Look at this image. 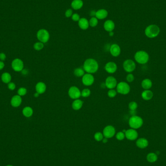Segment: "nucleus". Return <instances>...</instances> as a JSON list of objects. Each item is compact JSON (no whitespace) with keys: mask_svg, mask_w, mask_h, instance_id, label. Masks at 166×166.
I'll return each instance as SVG.
<instances>
[{"mask_svg":"<svg viewBox=\"0 0 166 166\" xmlns=\"http://www.w3.org/2000/svg\"><path fill=\"white\" fill-rule=\"evenodd\" d=\"M99 69L97 61L93 58L86 59L83 65V69L86 73L93 74L96 73Z\"/></svg>","mask_w":166,"mask_h":166,"instance_id":"nucleus-1","label":"nucleus"},{"mask_svg":"<svg viewBox=\"0 0 166 166\" xmlns=\"http://www.w3.org/2000/svg\"><path fill=\"white\" fill-rule=\"evenodd\" d=\"M160 33V28L156 25H150L146 27L145 34L149 38H154L157 37Z\"/></svg>","mask_w":166,"mask_h":166,"instance_id":"nucleus-2","label":"nucleus"},{"mask_svg":"<svg viewBox=\"0 0 166 166\" xmlns=\"http://www.w3.org/2000/svg\"><path fill=\"white\" fill-rule=\"evenodd\" d=\"M135 59L138 63L140 64H144L149 61V56L148 53L146 52L143 51H139L136 53L135 55Z\"/></svg>","mask_w":166,"mask_h":166,"instance_id":"nucleus-3","label":"nucleus"},{"mask_svg":"<svg viewBox=\"0 0 166 166\" xmlns=\"http://www.w3.org/2000/svg\"><path fill=\"white\" fill-rule=\"evenodd\" d=\"M143 123V121L141 117L134 115L130 118L129 124L130 126L134 129H137L141 127Z\"/></svg>","mask_w":166,"mask_h":166,"instance_id":"nucleus-4","label":"nucleus"},{"mask_svg":"<svg viewBox=\"0 0 166 166\" xmlns=\"http://www.w3.org/2000/svg\"><path fill=\"white\" fill-rule=\"evenodd\" d=\"M37 37L38 40L43 43H47L50 39V34L49 32L44 29H41L38 31Z\"/></svg>","mask_w":166,"mask_h":166,"instance_id":"nucleus-5","label":"nucleus"},{"mask_svg":"<svg viewBox=\"0 0 166 166\" xmlns=\"http://www.w3.org/2000/svg\"><path fill=\"white\" fill-rule=\"evenodd\" d=\"M116 88L117 93L122 95H126L129 93L130 91L129 85L125 82H121L118 83Z\"/></svg>","mask_w":166,"mask_h":166,"instance_id":"nucleus-6","label":"nucleus"},{"mask_svg":"<svg viewBox=\"0 0 166 166\" xmlns=\"http://www.w3.org/2000/svg\"><path fill=\"white\" fill-rule=\"evenodd\" d=\"M69 97L73 100L78 99L81 97V92L79 89L76 86H72L69 89Z\"/></svg>","mask_w":166,"mask_h":166,"instance_id":"nucleus-7","label":"nucleus"},{"mask_svg":"<svg viewBox=\"0 0 166 166\" xmlns=\"http://www.w3.org/2000/svg\"><path fill=\"white\" fill-rule=\"evenodd\" d=\"M136 65L134 61L131 59H127L123 63V68L127 73H131L136 69Z\"/></svg>","mask_w":166,"mask_h":166,"instance_id":"nucleus-8","label":"nucleus"},{"mask_svg":"<svg viewBox=\"0 0 166 166\" xmlns=\"http://www.w3.org/2000/svg\"><path fill=\"white\" fill-rule=\"evenodd\" d=\"M11 66L14 71L16 72H20L23 69L24 63L20 59L16 58L12 62Z\"/></svg>","mask_w":166,"mask_h":166,"instance_id":"nucleus-9","label":"nucleus"},{"mask_svg":"<svg viewBox=\"0 0 166 166\" xmlns=\"http://www.w3.org/2000/svg\"><path fill=\"white\" fill-rule=\"evenodd\" d=\"M82 82L85 86H90L93 85L94 82V77L92 74H85L82 78Z\"/></svg>","mask_w":166,"mask_h":166,"instance_id":"nucleus-10","label":"nucleus"},{"mask_svg":"<svg viewBox=\"0 0 166 166\" xmlns=\"http://www.w3.org/2000/svg\"><path fill=\"white\" fill-rule=\"evenodd\" d=\"M105 84L107 89H114L117 85V81L115 77L110 76L106 78Z\"/></svg>","mask_w":166,"mask_h":166,"instance_id":"nucleus-11","label":"nucleus"},{"mask_svg":"<svg viewBox=\"0 0 166 166\" xmlns=\"http://www.w3.org/2000/svg\"><path fill=\"white\" fill-rule=\"evenodd\" d=\"M116 133V130L113 126H106L103 130V135L105 138H112Z\"/></svg>","mask_w":166,"mask_h":166,"instance_id":"nucleus-12","label":"nucleus"},{"mask_svg":"<svg viewBox=\"0 0 166 166\" xmlns=\"http://www.w3.org/2000/svg\"><path fill=\"white\" fill-rule=\"evenodd\" d=\"M117 65L114 62H109L105 66V71L110 74L115 73L117 71Z\"/></svg>","mask_w":166,"mask_h":166,"instance_id":"nucleus-13","label":"nucleus"},{"mask_svg":"<svg viewBox=\"0 0 166 166\" xmlns=\"http://www.w3.org/2000/svg\"><path fill=\"white\" fill-rule=\"evenodd\" d=\"M126 138L130 140L136 139L138 137V132L134 129H130L126 131L125 133Z\"/></svg>","mask_w":166,"mask_h":166,"instance_id":"nucleus-14","label":"nucleus"},{"mask_svg":"<svg viewBox=\"0 0 166 166\" xmlns=\"http://www.w3.org/2000/svg\"><path fill=\"white\" fill-rule=\"evenodd\" d=\"M110 53L114 57L119 56L121 52V49L120 46L117 44H113L110 46L109 49Z\"/></svg>","mask_w":166,"mask_h":166,"instance_id":"nucleus-15","label":"nucleus"},{"mask_svg":"<svg viewBox=\"0 0 166 166\" xmlns=\"http://www.w3.org/2000/svg\"><path fill=\"white\" fill-rule=\"evenodd\" d=\"M11 105L14 107H18L20 106L22 102L21 97L19 95L14 96L11 100Z\"/></svg>","mask_w":166,"mask_h":166,"instance_id":"nucleus-16","label":"nucleus"},{"mask_svg":"<svg viewBox=\"0 0 166 166\" xmlns=\"http://www.w3.org/2000/svg\"><path fill=\"white\" fill-rule=\"evenodd\" d=\"M35 89L37 92L39 93V94H42L46 91L47 86L44 82H39L36 84Z\"/></svg>","mask_w":166,"mask_h":166,"instance_id":"nucleus-17","label":"nucleus"},{"mask_svg":"<svg viewBox=\"0 0 166 166\" xmlns=\"http://www.w3.org/2000/svg\"><path fill=\"white\" fill-rule=\"evenodd\" d=\"M104 27L105 31L110 32L113 31L115 27V25L112 20H107L104 23Z\"/></svg>","mask_w":166,"mask_h":166,"instance_id":"nucleus-18","label":"nucleus"},{"mask_svg":"<svg viewBox=\"0 0 166 166\" xmlns=\"http://www.w3.org/2000/svg\"><path fill=\"white\" fill-rule=\"evenodd\" d=\"M108 16V12L105 9H101L98 10L95 13V17L98 20L105 19Z\"/></svg>","mask_w":166,"mask_h":166,"instance_id":"nucleus-19","label":"nucleus"},{"mask_svg":"<svg viewBox=\"0 0 166 166\" xmlns=\"http://www.w3.org/2000/svg\"><path fill=\"white\" fill-rule=\"evenodd\" d=\"M78 26L82 30H86L89 27V21L86 18H81L78 21Z\"/></svg>","mask_w":166,"mask_h":166,"instance_id":"nucleus-20","label":"nucleus"},{"mask_svg":"<svg viewBox=\"0 0 166 166\" xmlns=\"http://www.w3.org/2000/svg\"><path fill=\"white\" fill-rule=\"evenodd\" d=\"M83 105V101L78 99L74 100L72 103V108L74 110H79L82 107Z\"/></svg>","mask_w":166,"mask_h":166,"instance_id":"nucleus-21","label":"nucleus"},{"mask_svg":"<svg viewBox=\"0 0 166 166\" xmlns=\"http://www.w3.org/2000/svg\"><path fill=\"white\" fill-rule=\"evenodd\" d=\"M83 4L82 0H73L72 2L71 6L74 10H79L83 7Z\"/></svg>","mask_w":166,"mask_h":166,"instance_id":"nucleus-22","label":"nucleus"},{"mask_svg":"<svg viewBox=\"0 0 166 166\" xmlns=\"http://www.w3.org/2000/svg\"><path fill=\"white\" fill-rule=\"evenodd\" d=\"M136 144L138 147L143 149L145 148L148 145V141L145 138H141L138 139L137 141Z\"/></svg>","mask_w":166,"mask_h":166,"instance_id":"nucleus-23","label":"nucleus"},{"mask_svg":"<svg viewBox=\"0 0 166 166\" xmlns=\"http://www.w3.org/2000/svg\"><path fill=\"white\" fill-rule=\"evenodd\" d=\"M141 96L143 100L148 101L153 97V93L150 90H145L142 93Z\"/></svg>","mask_w":166,"mask_h":166,"instance_id":"nucleus-24","label":"nucleus"},{"mask_svg":"<svg viewBox=\"0 0 166 166\" xmlns=\"http://www.w3.org/2000/svg\"><path fill=\"white\" fill-rule=\"evenodd\" d=\"M33 110L30 106H26L22 110V114L25 117H31L33 114Z\"/></svg>","mask_w":166,"mask_h":166,"instance_id":"nucleus-25","label":"nucleus"},{"mask_svg":"<svg viewBox=\"0 0 166 166\" xmlns=\"http://www.w3.org/2000/svg\"><path fill=\"white\" fill-rule=\"evenodd\" d=\"M12 77L11 74L8 73H4L2 74L1 79L3 83L5 84H8L11 81Z\"/></svg>","mask_w":166,"mask_h":166,"instance_id":"nucleus-26","label":"nucleus"},{"mask_svg":"<svg viewBox=\"0 0 166 166\" xmlns=\"http://www.w3.org/2000/svg\"><path fill=\"white\" fill-rule=\"evenodd\" d=\"M141 85L143 89L149 90L152 86V82L149 79H145L142 82Z\"/></svg>","mask_w":166,"mask_h":166,"instance_id":"nucleus-27","label":"nucleus"},{"mask_svg":"<svg viewBox=\"0 0 166 166\" xmlns=\"http://www.w3.org/2000/svg\"><path fill=\"white\" fill-rule=\"evenodd\" d=\"M85 72L84 70V69L78 68L74 70L73 73L75 76L77 77H82L85 74Z\"/></svg>","mask_w":166,"mask_h":166,"instance_id":"nucleus-28","label":"nucleus"},{"mask_svg":"<svg viewBox=\"0 0 166 166\" xmlns=\"http://www.w3.org/2000/svg\"><path fill=\"white\" fill-rule=\"evenodd\" d=\"M147 159L149 162L153 163L155 162L157 159V156L154 153H150L147 155Z\"/></svg>","mask_w":166,"mask_h":166,"instance_id":"nucleus-29","label":"nucleus"},{"mask_svg":"<svg viewBox=\"0 0 166 166\" xmlns=\"http://www.w3.org/2000/svg\"><path fill=\"white\" fill-rule=\"evenodd\" d=\"M98 24V19L97 18L93 17L89 21V26L92 27H96Z\"/></svg>","mask_w":166,"mask_h":166,"instance_id":"nucleus-30","label":"nucleus"},{"mask_svg":"<svg viewBox=\"0 0 166 166\" xmlns=\"http://www.w3.org/2000/svg\"><path fill=\"white\" fill-rule=\"evenodd\" d=\"M44 47V43L41 42H37L34 45V48L36 51H41L43 49Z\"/></svg>","mask_w":166,"mask_h":166,"instance_id":"nucleus-31","label":"nucleus"},{"mask_svg":"<svg viewBox=\"0 0 166 166\" xmlns=\"http://www.w3.org/2000/svg\"><path fill=\"white\" fill-rule=\"evenodd\" d=\"M91 94V91L89 89H83L81 91V96L84 98L89 97Z\"/></svg>","mask_w":166,"mask_h":166,"instance_id":"nucleus-32","label":"nucleus"},{"mask_svg":"<svg viewBox=\"0 0 166 166\" xmlns=\"http://www.w3.org/2000/svg\"><path fill=\"white\" fill-rule=\"evenodd\" d=\"M27 92V89L25 88H23L21 87L19 89H18V95H19L20 96H25L26 93Z\"/></svg>","mask_w":166,"mask_h":166,"instance_id":"nucleus-33","label":"nucleus"},{"mask_svg":"<svg viewBox=\"0 0 166 166\" xmlns=\"http://www.w3.org/2000/svg\"><path fill=\"white\" fill-rule=\"evenodd\" d=\"M138 104L135 101H131L129 104L128 107L131 111L136 110L138 108Z\"/></svg>","mask_w":166,"mask_h":166,"instance_id":"nucleus-34","label":"nucleus"},{"mask_svg":"<svg viewBox=\"0 0 166 166\" xmlns=\"http://www.w3.org/2000/svg\"><path fill=\"white\" fill-rule=\"evenodd\" d=\"M94 138L98 141H100L104 138V135L101 132H97L94 135Z\"/></svg>","mask_w":166,"mask_h":166,"instance_id":"nucleus-35","label":"nucleus"},{"mask_svg":"<svg viewBox=\"0 0 166 166\" xmlns=\"http://www.w3.org/2000/svg\"><path fill=\"white\" fill-rule=\"evenodd\" d=\"M117 90H115L114 89H109L107 92L108 96L111 98L116 97V96L117 95Z\"/></svg>","mask_w":166,"mask_h":166,"instance_id":"nucleus-36","label":"nucleus"},{"mask_svg":"<svg viewBox=\"0 0 166 166\" xmlns=\"http://www.w3.org/2000/svg\"><path fill=\"white\" fill-rule=\"evenodd\" d=\"M125 137V134L122 132H118L116 136V138L117 139V140H123L124 138Z\"/></svg>","mask_w":166,"mask_h":166,"instance_id":"nucleus-37","label":"nucleus"},{"mask_svg":"<svg viewBox=\"0 0 166 166\" xmlns=\"http://www.w3.org/2000/svg\"><path fill=\"white\" fill-rule=\"evenodd\" d=\"M134 79L135 78H134V75L132 73H129L126 76V80L129 83L132 82L134 81Z\"/></svg>","mask_w":166,"mask_h":166,"instance_id":"nucleus-38","label":"nucleus"},{"mask_svg":"<svg viewBox=\"0 0 166 166\" xmlns=\"http://www.w3.org/2000/svg\"><path fill=\"white\" fill-rule=\"evenodd\" d=\"M72 19L74 21H78L80 19V17L79 14H78L77 13H74L73 14L72 16Z\"/></svg>","mask_w":166,"mask_h":166,"instance_id":"nucleus-39","label":"nucleus"},{"mask_svg":"<svg viewBox=\"0 0 166 166\" xmlns=\"http://www.w3.org/2000/svg\"><path fill=\"white\" fill-rule=\"evenodd\" d=\"M73 15V10L71 9H69L67 10L65 12V16L67 18H69Z\"/></svg>","mask_w":166,"mask_h":166,"instance_id":"nucleus-40","label":"nucleus"},{"mask_svg":"<svg viewBox=\"0 0 166 166\" xmlns=\"http://www.w3.org/2000/svg\"><path fill=\"white\" fill-rule=\"evenodd\" d=\"M8 88L10 90H14L16 89V85L13 82H11L8 84Z\"/></svg>","mask_w":166,"mask_h":166,"instance_id":"nucleus-41","label":"nucleus"},{"mask_svg":"<svg viewBox=\"0 0 166 166\" xmlns=\"http://www.w3.org/2000/svg\"><path fill=\"white\" fill-rule=\"evenodd\" d=\"M6 56L5 54L4 53H0V60L1 61H4L6 59Z\"/></svg>","mask_w":166,"mask_h":166,"instance_id":"nucleus-42","label":"nucleus"},{"mask_svg":"<svg viewBox=\"0 0 166 166\" xmlns=\"http://www.w3.org/2000/svg\"><path fill=\"white\" fill-rule=\"evenodd\" d=\"M4 62L0 60V70L4 68Z\"/></svg>","mask_w":166,"mask_h":166,"instance_id":"nucleus-43","label":"nucleus"},{"mask_svg":"<svg viewBox=\"0 0 166 166\" xmlns=\"http://www.w3.org/2000/svg\"><path fill=\"white\" fill-rule=\"evenodd\" d=\"M34 97H35L37 98L38 97H39V94L36 92V93L34 94Z\"/></svg>","mask_w":166,"mask_h":166,"instance_id":"nucleus-44","label":"nucleus"},{"mask_svg":"<svg viewBox=\"0 0 166 166\" xmlns=\"http://www.w3.org/2000/svg\"><path fill=\"white\" fill-rule=\"evenodd\" d=\"M102 140V142H103L104 143H106V142H107V141H108L107 138H103Z\"/></svg>","mask_w":166,"mask_h":166,"instance_id":"nucleus-45","label":"nucleus"},{"mask_svg":"<svg viewBox=\"0 0 166 166\" xmlns=\"http://www.w3.org/2000/svg\"><path fill=\"white\" fill-rule=\"evenodd\" d=\"M109 36H110V37H112V36H113V31H111V32H109Z\"/></svg>","mask_w":166,"mask_h":166,"instance_id":"nucleus-46","label":"nucleus"},{"mask_svg":"<svg viewBox=\"0 0 166 166\" xmlns=\"http://www.w3.org/2000/svg\"><path fill=\"white\" fill-rule=\"evenodd\" d=\"M13 166V165H6V166Z\"/></svg>","mask_w":166,"mask_h":166,"instance_id":"nucleus-47","label":"nucleus"}]
</instances>
